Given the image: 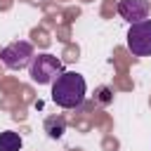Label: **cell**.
<instances>
[{"mask_svg":"<svg viewBox=\"0 0 151 151\" xmlns=\"http://www.w3.org/2000/svg\"><path fill=\"white\" fill-rule=\"evenodd\" d=\"M85 78L76 71H64L52 83V101L61 109H78L85 101Z\"/></svg>","mask_w":151,"mask_h":151,"instance_id":"cell-1","label":"cell"},{"mask_svg":"<svg viewBox=\"0 0 151 151\" xmlns=\"http://www.w3.org/2000/svg\"><path fill=\"white\" fill-rule=\"evenodd\" d=\"M28 73H31V80L33 83L50 85V83L57 80V76L64 73V64L54 54H38V57H33V61L28 66Z\"/></svg>","mask_w":151,"mask_h":151,"instance_id":"cell-2","label":"cell"},{"mask_svg":"<svg viewBox=\"0 0 151 151\" xmlns=\"http://www.w3.org/2000/svg\"><path fill=\"white\" fill-rule=\"evenodd\" d=\"M33 57H35V52H33V45L28 40H14L7 47H2V52H0V61L12 71L28 68Z\"/></svg>","mask_w":151,"mask_h":151,"instance_id":"cell-3","label":"cell"},{"mask_svg":"<svg viewBox=\"0 0 151 151\" xmlns=\"http://www.w3.org/2000/svg\"><path fill=\"white\" fill-rule=\"evenodd\" d=\"M127 50L134 57H151V19H144L130 26Z\"/></svg>","mask_w":151,"mask_h":151,"instance_id":"cell-4","label":"cell"},{"mask_svg":"<svg viewBox=\"0 0 151 151\" xmlns=\"http://www.w3.org/2000/svg\"><path fill=\"white\" fill-rule=\"evenodd\" d=\"M118 14L130 24L144 21L149 17V0H120L118 2Z\"/></svg>","mask_w":151,"mask_h":151,"instance_id":"cell-5","label":"cell"},{"mask_svg":"<svg viewBox=\"0 0 151 151\" xmlns=\"http://www.w3.org/2000/svg\"><path fill=\"white\" fill-rule=\"evenodd\" d=\"M45 132L52 137V139H61L64 132H66V118L64 116H50L45 120Z\"/></svg>","mask_w":151,"mask_h":151,"instance_id":"cell-6","label":"cell"},{"mask_svg":"<svg viewBox=\"0 0 151 151\" xmlns=\"http://www.w3.org/2000/svg\"><path fill=\"white\" fill-rule=\"evenodd\" d=\"M21 144L24 142H21V137L17 132H12V130L0 132V151H19Z\"/></svg>","mask_w":151,"mask_h":151,"instance_id":"cell-7","label":"cell"},{"mask_svg":"<svg viewBox=\"0 0 151 151\" xmlns=\"http://www.w3.org/2000/svg\"><path fill=\"white\" fill-rule=\"evenodd\" d=\"M97 94H99V101H101V104H109V101H111V90H109V87H99Z\"/></svg>","mask_w":151,"mask_h":151,"instance_id":"cell-8","label":"cell"}]
</instances>
